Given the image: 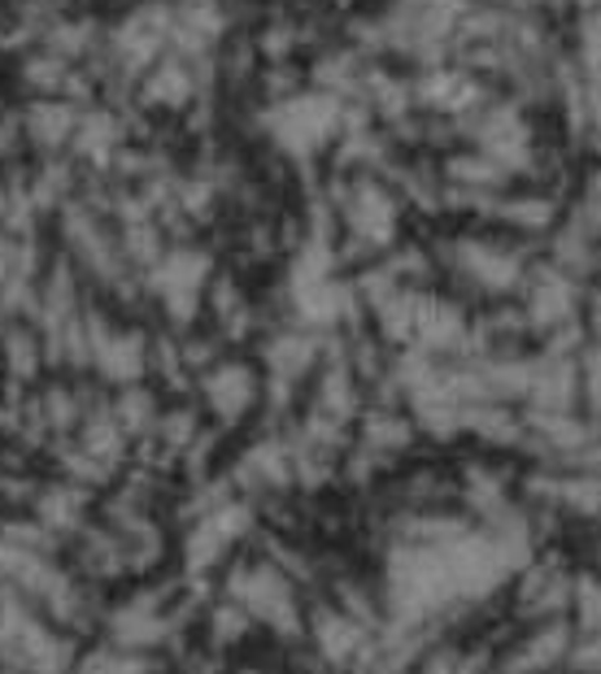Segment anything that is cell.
<instances>
[{"instance_id": "603a6c76", "label": "cell", "mask_w": 601, "mask_h": 674, "mask_svg": "<svg viewBox=\"0 0 601 674\" xmlns=\"http://www.w3.org/2000/svg\"><path fill=\"white\" fill-rule=\"evenodd\" d=\"M419 674H463L458 653H454V649H436V653H427V658L419 662Z\"/></svg>"}, {"instance_id": "6da1fadb", "label": "cell", "mask_w": 601, "mask_h": 674, "mask_svg": "<svg viewBox=\"0 0 601 674\" xmlns=\"http://www.w3.org/2000/svg\"><path fill=\"white\" fill-rule=\"evenodd\" d=\"M232 600L248 609V618H266L275 631L283 636H297L301 631V614H297V600H292V587L283 574L266 570V565H253V570H236L232 583H227Z\"/></svg>"}, {"instance_id": "5bb4252c", "label": "cell", "mask_w": 601, "mask_h": 674, "mask_svg": "<svg viewBox=\"0 0 601 674\" xmlns=\"http://www.w3.org/2000/svg\"><path fill=\"white\" fill-rule=\"evenodd\" d=\"M571 310H576V292L563 279H554V283L545 279L541 292H536V301H532L536 323H563V318H571Z\"/></svg>"}, {"instance_id": "7402d4cb", "label": "cell", "mask_w": 601, "mask_h": 674, "mask_svg": "<svg viewBox=\"0 0 601 674\" xmlns=\"http://www.w3.org/2000/svg\"><path fill=\"white\" fill-rule=\"evenodd\" d=\"M192 431H197L192 414H170V418H166V427H162V436H166V445H170V449H183V445L192 440Z\"/></svg>"}, {"instance_id": "ac0fdd59", "label": "cell", "mask_w": 601, "mask_h": 674, "mask_svg": "<svg viewBox=\"0 0 601 674\" xmlns=\"http://www.w3.org/2000/svg\"><path fill=\"white\" fill-rule=\"evenodd\" d=\"M310 357H314V348L305 339H279V348L270 352L275 370H283V374H297L301 366H310Z\"/></svg>"}, {"instance_id": "30bf717a", "label": "cell", "mask_w": 601, "mask_h": 674, "mask_svg": "<svg viewBox=\"0 0 601 674\" xmlns=\"http://www.w3.org/2000/svg\"><path fill=\"white\" fill-rule=\"evenodd\" d=\"M423 101L432 110H467L476 101V83L454 70H436L432 79H423Z\"/></svg>"}, {"instance_id": "7c38bea8", "label": "cell", "mask_w": 601, "mask_h": 674, "mask_svg": "<svg viewBox=\"0 0 601 674\" xmlns=\"http://www.w3.org/2000/svg\"><path fill=\"white\" fill-rule=\"evenodd\" d=\"M97 361H101V370H105L110 379H119V383H131V379L144 370V352H140L135 339H105V344L97 348Z\"/></svg>"}, {"instance_id": "52a82bcc", "label": "cell", "mask_w": 601, "mask_h": 674, "mask_svg": "<svg viewBox=\"0 0 601 674\" xmlns=\"http://www.w3.org/2000/svg\"><path fill=\"white\" fill-rule=\"evenodd\" d=\"M483 148H488V157L492 161H501V166H514V161H527V126L514 117V113H492L488 117V126H483Z\"/></svg>"}, {"instance_id": "ba28073f", "label": "cell", "mask_w": 601, "mask_h": 674, "mask_svg": "<svg viewBox=\"0 0 601 674\" xmlns=\"http://www.w3.org/2000/svg\"><path fill=\"white\" fill-rule=\"evenodd\" d=\"M349 223L358 231L361 239H370V244H379V239H388L392 235V226H397V214H392V201L379 192V188H361L358 196H354V210H349Z\"/></svg>"}, {"instance_id": "8992f818", "label": "cell", "mask_w": 601, "mask_h": 674, "mask_svg": "<svg viewBox=\"0 0 601 674\" xmlns=\"http://www.w3.org/2000/svg\"><path fill=\"white\" fill-rule=\"evenodd\" d=\"M314 640H319V653L341 666L361 649V622H354L345 609H323L314 618Z\"/></svg>"}, {"instance_id": "d6986e66", "label": "cell", "mask_w": 601, "mask_h": 674, "mask_svg": "<svg viewBox=\"0 0 601 674\" xmlns=\"http://www.w3.org/2000/svg\"><path fill=\"white\" fill-rule=\"evenodd\" d=\"M119 427L122 431H140V427H148L153 423V401L144 396V392H126L119 405Z\"/></svg>"}, {"instance_id": "5b68a950", "label": "cell", "mask_w": 601, "mask_h": 674, "mask_svg": "<svg viewBox=\"0 0 601 674\" xmlns=\"http://www.w3.org/2000/svg\"><path fill=\"white\" fill-rule=\"evenodd\" d=\"M110 636H114V644H122V649H153V644H162L170 636V622L153 605H126V609L114 614Z\"/></svg>"}, {"instance_id": "cb8c5ba5", "label": "cell", "mask_w": 601, "mask_h": 674, "mask_svg": "<svg viewBox=\"0 0 601 674\" xmlns=\"http://www.w3.org/2000/svg\"><path fill=\"white\" fill-rule=\"evenodd\" d=\"M585 4H598V9H601V0H585Z\"/></svg>"}, {"instance_id": "3957f363", "label": "cell", "mask_w": 601, "mask_h": 674, "mask_svg": "<svg viewBox=\"0 0 601 674\" xmlns=\"http://www.w3.org/2000/svg\"><path fill=\"white\" fill-rule=\"evenodd\" d=\"M336 105L332 101H288L279 110V144L288 148H314L336 131Z\"/></svg>"}, {"instance_id": "8fae6325", "label": "cell", "mask_w": 601, "mask_h": 674, "mask_svg": "<svg viewBox=\"0 0 601 674\" xmlns=\"http://www.w3.org/2000/svg\"><path fill=\"white\" fill-rule=\"evenodd\" d=\"M79 514H84V492H75V487H48L40 496V523L53 527V531L75 527Z\"/></svg>"}, {"instance_id": "44dd1931", "label": "cell", "mask_w": 601, "mask_h": 674, "mask_svg": "<svg viewBox=\"0 0 601 674\" xmlns=\"http://www.w3.org/2000/svg\"><path fill=\"white\" fill-rule=\"evenodd\" d=\"M567 662H571L580 674H601V631L589 636V644L571 649V653H567Z\"/></svg>"}, {"instance_id": "9a60e30c", "label": "cell", "mask_w": 601, "mask_h": 674, "mask_svg": "<svg viewBox=\"0 0 601 674\" xmlns=\"http://www.w3.org/2000/svg\"><path fill=\"white\" fill-rule=\"evenodd\" d=\"M571 605H576V614H580L589 636L601 631V578H593V574L571 578Z\"/></svg>"}, {"instance_id": "2e32d148", "label": "cell", "mask_w": 601, "mask_h": 674, "mask_svg": "<svg viewBox=\"0 0 601 674\" xmlns=\"http://www.w3.org/2000/svg\"><path fill=\"white\" fill-rule=\"evenodd\" d=\"M79 674H157V666L135 653H92L79 666Z\"/></svg>"}, {"instance_id": "4fadbf2b", "label": "cell", "mask_w": 601, "mask_h": 674, "mask_svg": "<svg viewBox=\"0 0 601 674\" xmlns=\"http://www.w3.org/2000/svg\"><path fill=\"white\" fill-rule=\"evenodd\" d=\"M244 474L261 479L266 487H279V483H288V479H292V461L283 457V449L261 445V449H253L248 457H244Z\"/></svg>"}, {"instance_id": "277c9868", "label": "cell", "mask_w": 601, "mask_h": 674, "mask_svg": "<svg viewBox=\"0 0 601 674\" xmlns=\"http://www.w3.org/2000/svg\"><path fill=\"white\" fill-rule=\"evenodd\" d=\"M253 396H257V379H253L248 366H219L205 379V401H210V409L223 423H236L244 409L253 405Z\"/></svg>"}, {"instance_id": "e0dca14e", "label": "cell", "mask_w": 601, "mask_h": 674, "mask_svg": "<svg viewBox=\"0 0 601 674\" xmlns=\"http://www.w3.org/2000/svg\"><path fill=\"white\" fill-rule=\"evenodd\" d=\"M244 631H248V609H241L236 600H227V605L214 609V618H210L214 644H236V640H244Z\"/></svg>"}, {"instance_id": "9c48e42d", "label": "cell", "mask_w": 601, "mask_h": 674, "mask_svg": "<svg viewBox=\"0 0 601 674\" xmlns=\"http://www.w3.org/2000/svg\"><path fill=\"white\" fill-rule=\"evenodd\" d=\"M571 653V636H567V627L563 622H549V627H541L519 653H514V662H519V674H532V671H545V666H554V662H563Z\"/></svg>"}, {"instance_id": "7a4b0ae2", "label": "cell", "mask_w": 601, "mask_h": 674, "mask_svg": "<svg viewBox=\"0 0 601 674\" xmlns=\"http://www.w3.org/2000/svg\"><path fill=\"white\" fill-rule=\"evenodd\" d=\"M248 509L244 505H219V509H210L201 523H197V531L188 536V565L192 570H205V565H214L236 540H241L244 531H248Z\"/></svg>"}, {"instance_id": "ffe728a7", "label": "cell", "mask_w": 601, "mask_h": 674, "mask_svg": "<svg viewBox=\"0 0 601 674\" xmlns=\"http://www.w3.org/2000/svg\"><path fill=\"white\" fill-rule=\"evenodd\" d=\"M585 66L593 75V88H601V9L585 22Z\"/></svg>"}]
</instances>
